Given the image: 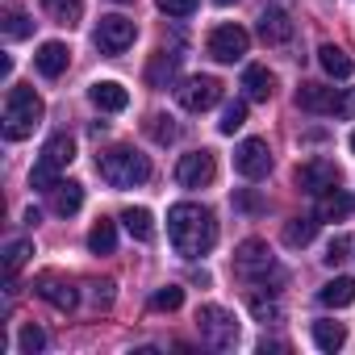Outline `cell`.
Wrapping results in <instances>:
<instances>
[{"label": "cell", "instance_id": "cell-31", "mask_svg": "<svg viewBox=\"0 0 355 355\" xmlns=\"http://www.w3.org/2000/svg\"><path fill=\"white\" fill-rule=\"evenodd\" d=\"M30 255H34V243H30V239H17V243H9V247H5V272L13 276V272H17V268L30 259Z\"/></svg>", "mask_w": 355, "mask_h": 355}, {"label": "cell", "instance_id": "cell-39", "mask_svg": "<svg viewBox=\"0 0 355 355\" xmlns=\"http://www.w3.org/2000/svg\"><path fill=\"white\" fill-rule=\"evenodd\" d=\"M334 113H338V117H347V121L355 117V88H347V92H338V105H334Z\"/></svg>", "mask_w": 355, "mask_h": 355}, {"label": "cell", "instance_id": "cell-26", "mask_svg": "<svg viewBox=\"0 0 355 355\" xmlns=\"http://www.w3.org/2000/svg\"><path fill=\"white\" fill-rule=\"evenodd\" d=\"M347 343V326L343 322H313V347L318 351H338Z\"/></svg>", "mask_w": 355, "mask_h": 355}, {"label": "cell", "instance_id": "cell-12", "mask_svg": "<svg viewBox=\"0 0 355 355\" xmlns=\"http://www.w3.org/2000/svg\"><path fill=\"white\" fill-rule=\"evenodd\" d=\"M234 167H239V175H247V180H263V175L272 171V150H268V142H263V138H247V142H239V150H234Z\"/></svg>", "mask_w": 355, "mask_h": 355}, {"label": "cell", "instance_id": "cell-33", "mask_svg": "<svg viewBox=\"0 0 355 355\" xmlns=\"http://www.w3.org/2000/svg\"><path fill=\"white\" fill-rule=\"evenodd\" d=\"M243 125H247V101H234V105H226V113H222L218 130H222V134H234V130H243Z\"/></svg>", "mask_w": 355, "mask_h": 355}, {"label": "cell", "instance_id": "cell-17", "mask_svg": "<svg viewBox=\"0 0 355 355\" xmlns=\"http://www.w3.org/2000/svg\"><path fill=\"white\" fill-rule=\"evenodd\" d=\"M334 105H338V92L326 84H301L297 88V109H305V113H334Z\"/></svg>", "mask_w": 355, "mask_h": 355}, {"label": "cell", "instance_id": "cell-34", "mask_svg": "<svg viewBox=\"0 0 355 355\" xmlns=\"http://www.w3.org/2000/svg\"><path fill=\"white\" fill-rule=\"evenodd\" d=\"M0 21H5V34H9V38H26V34L34 30L21 9H5V13H0Z\"/></svg>", "mask_w": 355, "mask_h": 355}, {"label": "cell", "instance_id": "cell-25", "mask_svg": "<svg viewBox=\"0 0 355 355\" xmlns=\"http://www.w3.org/2000/svg\"><path fill=\"white\" fill-rule=\"evenodd\" d=\"M88 251H92V255H113V251H117V226L101 218V222L88 230Z\"/></svg>", "mask_w": 355, "mask_h": 355}, {"label": "cell", "instance_id": "cell-14", "mask_svg": "<svg viewBox=\"0 0 355 355\" xmlns=\"http://www.w3.org/2000/svg\"><path fill=\"white\" fill-rule=\"evenodd\" d=\"M293 34H297V26L284 9H263L259 13V38L268 46H284V42H293Z\"/></svg>", "mask_w": 355, "mask_h": 355}, {"label": "cell", "instance_id": "cell-4", "mask_svg": "<svg viewBox=\"0 0 355 355\" xmlns=\"http://www.w3.org/2000/svg\"><path fill=\"white\" fill-rule=\"evenodd\" d=\"M71 159H76V138H71V134H55V138L42 146V155H38V163H34V171H30V184L42 189V193H51V189L59 184V171L71 167Z\"/></svg>", "mask_w": 355, "mask_h": 355}, {"label": "cell", "instance_id": "cell-30", "mask_svg": "<svg viewBox=\"0 0 355 355\" xmlns=\"http://www.w3.org/2000/svg\"><path fill=\"white\" fill-rule=\"evenodd\" d=\"M146 134H150L159 146H167V142H175V121L163 117V113H155V117H146Z\"/></svg>", "mask_w": 355, "mask_h": 355}, {"label": "cell", "instance_id": "cell-20", "mask_svg": "<svg viewBox=\"0 0 355 355\" xmlns=\"http://www.w3.org/2000/svg\"><path fill=\"white\" fill-rule=\"evenodd\" d=\"M272 88H276V76H272L268 67H247V71H243V92H247V101H268Z\"/></svg>", "mask_w": 355, "mask_h": 355}, {"label": "cell", "instance_id": "cell-3", "mask_svg": "<svg viewBox=\"0 0 355 355\" xmlns=\"http://www.w3.org/2000/svg\"><path fill=\"white\" fill-rule=\"evenodd\" d=\"M42 113H46V105H42V96L34 92V88H9V101H5V138L9 142H21V138H30L34 130H38V121H42Z\"/></svg>", "mask_w": 355, "mask_h": 355}, {"label": "cell", "instance_id": "cell-6", "mask_svg": "<svg viewBox=\"0 0 355 355\" xmlns=\"http://www.w3.org/2000/svg\"><path fill=\"white\" fill-rule=\"evenodd\" d=\"M197 330H201V343H209L218 351H230L239 343V322L222 305H201L197 309Z\"/></svg>", "mask_w": 355, "mask_h": 355}, {"label": "cell", "instance_id": "cell-13", "mask_svg": "<svg viewBox=\"0 0 355 355\" xmlns=\"http://www.w3.org/2000/svg\"><path fill=\"white\" fill-rule=\"evenodd\" d=\"M34 293L46 301V305H55V309H76V301H80V293L71 288V280H63L59 272H38L34 276Z\"/></svg>", "mask_w": 355, "mask_h": 355}, {"label": "cell", "instance_id": "cell-36", "mask_svg": "<svg viewBox=\"0 0 355 355\" xmlns=\"http://www.w3.org/2000/svg\"><path fill=\"white\" fill-rule=\"evenodd\" d=\"M155 5H159L167 17H189V13H197L201 0H155Z\"/></svg>", "mask_w": 355, "mask_h": 355}, {"label": "cell", "instance_id": "cell-38", "mask_svg": "<svg viewBox=\"0 0 355 355\" xmlns=\"http://www.w3.org/2000/svg\"><path fill=\"white\" fill-rule=\"evenodd\" d=\"M88 288H92V301L96 305H105V309L113 305V280H92Z\"/></svg>", "mask_w": 355, "mask_h": 355}, {"label": "cell", "instance_id": "cell-8", "mask_svg": "<svg viewBox=\"0 0 355 355\" xmlns=\"http://www.w3.org/2000/svg\"><path fill=\"white\" fill-rule=\"evenodd\" d=\"M175 101H180L189 113H205V109H214L222 101V84L214 76H193V80H184L175 88Z\"/></svg>", "mask_w": 355, "mask_h": 355}, {"label": "cell", "instance_id": "cell-40", "mask_svg": "<svg viewBox=\"0 0 355 355\" xmlns=\"http://www.w3.org/2000/svg\"><path fill=\"white\" fill-rule=\"evenodd\" d=\"M214 5H239V0H214Z\"/></svg>", "mask_w": 355, "mask_h": 355}, {"label": "cell", "instance_id": "cell-21", "mask_svg": "<svg viewBox=\"0 0 355 355\" xmlns=\"http://www.w3.org/2000/svg\"><path fill=\"white\" fill-rule=\"evenodd\" d=\"M318 301H322V305H330V309H347V305L355 301V280H351V276H338V280L322 284Z\"/></svg>", "mask_w": 355, "mask_h": 355}, {"label": "cell", "instance_id": "cell-42", "mask_svg": "<svg viewBox=\"0 0 355 355\" xmlns=\"http://www.w3.org/2000/svg\"><path fill=\"white\" fill-rule=\"evenodd\" d=\"M117 5H125V0H117Z\"/></svg>", "mask_w": 355, "mask_h": 355}, {"label": "cell", "instance_id": "cell-1", "mask_svg": "<svg viewBox=\"0 0 355 355\" xmlns=\"http://www.w3.org/2000/svg\"><path fill=\"white\" fill-rule=\"evenodd\" d=\"M167 239L175 247V255L184 259H201L214 251L218 243V222L205 205H193V201H180L167 209Z\"/></svg>", "mask_w": 355, "mask_h": 355}, {"label": "cell", "instance_id": "cell-18", "mask_svg": "<svg viewBox=\"0 0 355 355\" xmlns=\"http://www.w3.org/2000/svg\"><path fill=\"white\" fill-rule=\"evenodd\" d=\"M318 63H322V71L334 76V80H351V76H355V59H351L343 46H334V42L318 46Z\"/></svg>", "mask_w": 355, "mask_h": 355}, {"label": "cell", "instance_id": "cell-9", "mask_svg": "<svg viewBox=\"0 0 355 355\" xmlns=\"http://www.w3.org/2000/svg\"><path fill=\"white\" fill-rule=\"evenodd\" d=\"M134 34H138L134 21L113 13V17H101V21H96V34H92V38H96V46H101V55H121L125 46H134Z\"/></svg>", "mask_w": 355, "mask_h": 355}, {"label": "cell", "instance_id": "cell-15", "mask_svg": "<svg viewBox=\"0 0 355 355\" xmlns=\"http://www.w3.org/2000/svg\"><path fill=\"white\" fill-rule=\"evenodd\" d=\"M67 63H71L67 42H42V46H38V55H34V67H38L46 80H59V76L67 71Z\"/></svg>", "mask_w": 355, "mask_h": 355}, {"label": "cell", "instance_id": "cell-2", "mask_svg": "<svg viewBox=\"0 0 355 355\" xmlns=\"http://www.w3.org/2000/svg\"><path fill=\"white\" fill-rule=\"evenodd\" d=\"M96 171H101V180L109 189H138L150 180V163L146 155H138L134 146H113L96 159Z\"/></svg>", "mask_w": 355, "mask_h": 355}, {"label": "cell", "instance_id": "cell-28", "mask_svg": "<svg viewBox=\"0 0 355 355\" xmlns=\"http://www.w3.org/2000/svg\"><path fill=\"white\" fill-rule=\"evenodd\" d=\"M313 234H318V214H313V218H293V222L284 226V243H288V247H309Z\"/></svg>", "mask_w": 355, "mask_h": 355}, {"label": "cell", "instance_id": "cell-5", "mask_svg": "<svg viewBox=\"0 0 355 355\" xmlns=\"http://www.w3.org/2000/svg\"><path fill=\"white\" fill-rule=\"evenodd\" d=\"M234 272H239L247 284H268V276H276V280H280L276 255H272V251H268V243H259V239L239 243V251H234Z\"/></svg>", "mask_w": 355, "mask_h": 355}, {"label": "cell", "instance_id": "cell-19", "mask_svg": "<svg viewBox=\"0 0 355 355\" xmlns=\"http://www.w3.org/2000/svg\"><path fill=\"white\" fill-rule=\"evenodd\" d=\"M80 205H84V184H76V180H59V184L51 189V209H55L59 218L80 214Z\"/></svg>", "mask_w": 355, "mask_h": 355}, {"label": "cell", "instance_id": "cell-11", "mask_svg": "<svg viewBox=\"0 0 355 355\" xmlns=\"http://www.w3.org/2000/svg\"><path fill=\"white\" fill-rule=\"evenodd\" d=\"M334 184H338V167H334L330 159H305V163L297 167V189L309 193V197H322V193H330Z\"/></svg>", "mask_w": 355, "mask_h": 355}, {"label": "cell", "instance_id": "cell-27", "mask_svg": "<svg viewBox=\"0 0 355 355\" xmlns=\"http://www.w3.org/2000/svg\"><path fill=\"white\" fill-rule=\"evenodd\" d=\"M42 9L51 13L55 26H76L84 13V0H42Z\"/></svg>", "mask_w": 355, "mask_h": 355}, {"label": "cell", "instance_id": "cell-29", "mask_svg": "<svg viewBox=\"0 0 355 355\" xmlns=\"http://www.w3.org/2000/svg\"><path fill=\"white\" fill-rule=\"evenodd\" d=\"M180 305H184V288H180V284H163V288L150 297V309H159V313H163V309L171 313V309H180Z\"/></svg>", "mask_w": 355, "mask_h": 355}, {"label": "cell", "instance_id": "cell-37", "mask_svg": "<svg viewBox=\"0 0 355 355\" xmlns=\"http://www.w3.org/2000/svg\"><path fill=\"white\" fill-rule=\"evenodd\" d=\"M347 247H351V239H347V234H334V239H330V247H326V255H322V259H326V263H330V268H334V263H343V259H347Z\"/></svg>", "mask_w": 355, "mask_h": 355}, {"label": "cell", "instance_id": "cell-16", "mask_svg": "<svg viewBox=\"0 0 355 355\" xmlns=\"http://www.w3.org/2000/svg\"><path fill=\"white\" fill-rule=\"evenodd\" d=\"M88 96H92V105H96L101 113H121V109H130V92H125L117 80H96V84L88 88Z\"/></svg>", "mask_w": 355, "mask_h": 355}, {"label": "cell", "instance_id": "cell-10", "mask_svg": "<svg viewBox=\"0 0 355 355\" xmlns=\"http://www.w3.org/2000/svg\"><path fill=\"white\" fill-rule=\"evenodd\" d=\"M247 46H251V34L243 26H218L209 34V59H218V63H239L247 55Z\"/></svg>", "mask_w": 355, "mask_h": 355}, {"label": "cell", "instance_id": "cell-35", "mask_svg": "<svg viewBox=\"0 0 355 355\" xmlns=\"http://www.w3.org/2000/svg\"><path fill=\"white\" fill-rule=\"evenodd\" d=\"M251 313H255V322H280V305L272 301V297H251Z\"/></svg>", "mask_w": 355, "mask_h": 355}, {"label": "cell", "instance_id": "cell-23", "mask_svg": "<svg viewBox=\"0 0 355 355\" xmlns=\"http://www.w3.org/2000/svg\"><path fill=\"white\" fill-rule=\"evenodd\" d=\"M175 71H180V55H167V51H159V55L150 59V67H146V80H150L155 88H167V84L175 80Z\"/></svg>", "mask_w": 355, "mask_h": 355}, {"label": "cell", "instance_id": "cell-22", "mask_svg": "<svg viewBox=\"0 0 355 355\" xmlns=\"http://www.w3.org/2000/svg\"><path fill=\"white\" fill-rule=\"evenodd\" d=\"M347 214H351V197H347L343 189L322 193V201H318V222H343Z\"/></svg>", "mask_w": 355, "mask_h": 355}, {"label": "cell", "instance_id": "cell-24", "mask_svg": "<svg viewBox=\"0 0 355 355\" xmlns=\"http://www.w3.org/2000/svg\"><path fill=\"white\" fill-rule=\"evenodd\" d=\"M121 226H125L130 239H138V243H150V239H155V218H150V209H125V214H121Z\"/></svg>", "mask_w": 355, "mask_h": 355}, {"label": "cell", "instance_id": "cell-7", "mask_svg": "<svg viewBox=\"0 0 355 355\" xmlns=\"http://www.w3.org/2000/svg\"><path fill=\"white\" fill-rule=\"evenodd\" d=\"M214 175H218L214 150H193V155H180V163H175V184L180 189H205L214 184Z\"/></svg>", "mask_w": 355, "mask_h": 355}, {"label": "cell", "instance_id": "cell-41", "mask_svg": "<svg viewBox=\"0 0 355 355\" xmlns=\"http://www.w3.org/2000/svg\"><path fill=\"white\" fill-rule=\"evenodd\" d=\"M351 155H355V130H351Z\"/></svg>", "mask_w": 355, "mask_h": 355}, {"label": "cell", "instance_id": "cell-32", "mask_svg": "<svg viewBox=\"0 0 355 355\" xmlns=\"http://www.w3.org/2000/svg\"><path fill=\"white\" fill-rule=\"evenodd\" d=\"M46 347V330L42 326H21V334H17V351L21 355H38Z\"/></svg>", "mask_w": 355, "mask_h": 355}]
</instances>
